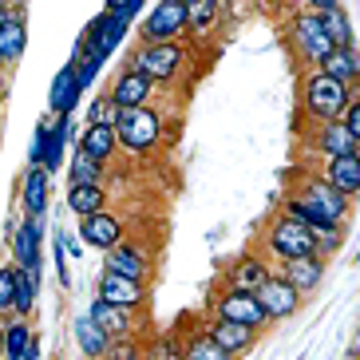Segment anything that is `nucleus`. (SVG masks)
<instances>
[{"mask_svg":"<svg viewBox=\"0 0 360 360\" xmlns=\"http://www.w3.org/2000/svg\"><path fill=\"white\" fill-rule=\"evenodd\" d=\"M356 91H360V87L340 84V79L325 75L321 68H305V72H301V107H305V115L317 119V123L340 119Z\"/></svg>","mask_w":360,"mask_h":360,"instance_id":"1","label":"nucleus"},{"mask_svg":"<svg viewBox=\"0 0 360 360\" xmlns=\"http://www.w3.org/2000/svg\"><path fill=\"white\" fill-rule=\"evenodd\" d=\"M162 123H167V115L150 103L147 107H123L115 119L119 147L131 150V155H150L162 143Z\"/></svg>","mask_w":360,"mask_h":360,"instance_id":"2","label":"nucleus"},{"mask_svg":"<svg viewBox=\"0 0 360 360\" xmlns=\"http://www.w3.org/2000/svg\"><path fill=\"white\" fill-rule=\"evenodd\" d=\"M285 40H289V52H293L305 68H321V60L333 52V40H328L325 24H321V12H309V8L289 16Z\"/></svg>","mask_w":360,"mask_h":360,"instance_id":"3","label":"nucleus"},{"mask_svg":"<svg viewBox=\"0 0 360 360\" xmlns=\"http://www.w3.org/2000/svg\"><path fill=\"white\" fill-rule=\"evenodd\" d=\"M186 44L182 40H170V44H139L135 52L127 56V68H135V72H143L147 79H155V84H170L174 75H179V68L186 64Z\"/></svg>","mask_w":360,"mask_h":360,"instance_id":"4","label":"nucleus"},{"mask_svg":"<svg viewBox=\"0 0 360 360\" xmlns=\"http://www.w3.org/2000/svg\"><path fill=\"white\" fill-rule=\"evenodd\" d=\"M265 254H274L277 262L309 257V254H317V238H313L309 226L293 222L289 214H277L274 222L265 226Z\"/></svg>","mask_w":360,"mask_h":360,"instance_id":"5","label":"nucleus"},{"mask_svg":"<svg viewBox=\"0 0 360 360\" xmlns=\"http://www.w3.org/2000/svg\"><path fill=\"white\" fill-rule=\"evenodd\" d=\"M293 194L305 202L309 210H317L328 226H345V218H349L352 198H345V194H340L325 174H305V179L293 186Z\"/></svg>","mask_w":360,"mask_h":360,"instance_id":"6","label":"nucleus"},{"mask_svg":"<svg viewBox=\"0 0 360 360\" xmlns=\"http://www.w3.org/2000/svg\"><path fill=\"white\" fill-rule=\"evenodd\" d=\"M186 36V0H159L139 20V44H170Z\"/></svg>","mask_w":360,"mask_h":360,"instance_id":"7","label":"nucleus"},{"mask_svg":"<svg viewBox=\"0 0 360 360\" xmlns=\"http://www.w3.org/2000/svg\"><path fill=\"white\" fill-rule=\"evenodd\" d=\"M214 317L245 325V328H254V333L274 325L269 313L262 309V301H257V293H242V289H222V293L214 297Z\"/></svg>","mask_w":360,"mask_h":360,"instance_id":"8","label":"nucleus"},{"mask_svg":"<svg viewBox=\"0 0 360 360\" xmlns=\"http://www.w3.org/2000/svg\"><path fill=\"white\" fill-rule=\"evenodd\" d=\"M257 301H262V309L269 313V321H289L301 309V301H305V293L293 285V281H285L281 274H269L262 281V289H257Z\"/></svg>","mask_w":360,"mask_h":360,"instance_id":"9","label":"nucleus"},{"mask_svg":"<svg viewBox=\"0 0 360 360\" xmlns=\"http://www.w3.org/2000/svg\"><path fill=\"white\" fill-rule=\"evenodd\" d=\"M40 242H44V214H28L12 230V262L40 277Z\"/></svg>","mask_w":360,"mask_h":360,"instance_id":"10","label":"nucleus"},{"mask_svg":"<svg viewBox=\"0 0 360 360\" xmlns=\"http://www.w3.org/2000/svg\"><path fill=\"white\" fill-rule=\"evenodd\" d=\"M96 297L107 301V305H119V309H143L147 305V281H135V277L103 269L96 277Z\"/></svg>","mask_w":360,"mask_h":360,"instance_id":"11","label":"nucleus"},{"mask_svg":"<svg viewBox=\"0 0 360 360\" xmlns=\"http://www.w3.org/2000/svg\"><path fill=\"white\" fill-rule=\"evenodd\" d=\"M155 91H159V84L147 79L143 72H135V68H123V72L111 79V87H107V96L115 99L119 111H123V107H147L150 99H155Z\"/></svg>","mask_w":360,"mask_h":360,"instance_id":"12","label":"nucleus"},{"mask_svg":"<svg viewBox=\"0 0 360 360\" xmlns=\"http://www.w3.org/2000/svg\"><path fill=\"white\" fill-rule=\"evenodd\" d=\"M131 16H123V12H99L96 20L87 24V32H84V44H91L96 52H103V56H115V48L123 44V36H127V28H131Z\"/></svg>","mask_w":360,"mask_h":360,"instance_id":"13","label":"nucleus"},{"mask_svg":"<svg viewBox=\"0 0 360 360\" xmlns=\"http://www.w3.org/2000/svg\"><path fill=\"white\" fill-rule=\"evenodd\" d=\"M79 242L91 245V250H111V245L123 242V222H119V214H87V218H79Z\"/></svg>","mask_w":360,"mask_h":360,"instance_id":"14","label":"nucleus"},{"mask_svg":"<svg viewBox=\"0 0 360 360\" xmlns=\"http://www.w3.org/2000/svg\"><path fill=\"white\" fill-rule=\"evenodd\" d=\"M274 274L269 265H265V257L257 254H242L233 257L230 265H226V277H222V289H242V293H257L262 289V281Z\"/></svg>","mask_w":360,"mask_h":360,"instance_id":"15","label":"nucleus"},{"mask_svg":"<svg viewBox=\"0 0 360 360\" xmlns=\"http://www.w3.org/2000/svg\"><path fill=\"white\" fill-rule=\"evenodd\" d=\"M103 269L123 274V277H135V281H147L150 277V257L143 254L135 242H119L103 254Z\"/></svg>","mask_w":360,"mask_h":360,"instance_id":"16","label":"nucleus"},{"mask_svg":"<svg viewBox=\"0 0 360 360\" xmlns=\"http://www.w3.org/2000/svg\"><path fill=\"white\" fill-rule=\"evenodd\" d=\"M87 317L96 321L111 340H131L135 337V309H119V305H107V301H91Z\"/></svg>","mask_w":360,"mask_h":360,"instance_id":"17","label":"nucleus"},{"mask_svg":"<svg viewBox=\"0 0 360 360\" xmlns=\"http://www.w3.org/2000/svg\"><path fill=\"white\" fill-rule=\"evenodd\" d=\"M79 99H84V91H79V79H75V60H68L52 79L48 107H52V115H75V103Z\"/></svg>","mask_w":360,"mask_h":360,"instance_id":"18","label":"nucleus"},{"mask_svg":"<svg viewBox=\"0 0 360 360\" xmlns=\"http://www.w3.org/2000/svg\"><path fill=\"white\" fill-rule=\"evenodd\" d=\"M210 333V340L218 345V349L226 352V356H245V352L254 349V340H257V333L254 328H245V325H233V321H218L214 317V325L206 328Z\"/></svg>","mask_w":360,"mask_h":360,"instance_id":"19","label":"nucleus"},{"mask_svg":"<svg viewBox=\"0 0 360 360\" xmlns=\"http://www.w3.org/2000/svg\"><path fill=\"white\" fill-rule=\"evenodd\" d=\"M20 202L28 214H48V202H52V174L44 167H28L20 174Z\"/></svg>","mask_w":360,"mask_h":360,"instance_id":"20","label":"nucleus"},{"mask_svg":"<svg viewBox=\"0 0 360 360\" xmlns=\"http://www.w3.org/2000/svg\"><path fill=\"white\" fill-rule=\"evenodd\" d=\"M72 135H75V119L72 115H56L52 119V131H48V143H44V162H40L52 179H56V170L64 167V155H68Z\"/></svg>","mask_w":360,"mask_h":360,"instance_id":"21","label":"nucleus"},{"mask_svg":"<svg viewBox=\"0 0 360 360\" xmlns=\"http://www.w3.org/2000/svg\"><path fill=\"white\" fill-rule=\"evenodd\" d=\"M325 257H317V254H309V257H293V262H281V277L285 281H293L301 293H313V289L325 281Z\"/></svg>","mask_w":360,"mask_h":360,"instance_id":"22","label":"nucleus"},{"mask_svg":"<svg viewBox=\"0 0 360 360\" xmlns=\"http://www.w3.org/2000/svg\"><path fill=\"white\" fill-rule=\"evenodd\" d=\"M325 179L333 182V186H337L345 198H356V194H360V150L328 159V162H325Z\"/></svg>","mask_w":360,"mask_h":360,"instance_id":"23","label":"nucleus"},{"mask_svg":"<svg viewBox=\"0 0 360 360\" xmlns=\"http://www.w3.org/2000/svg\"><path fill=\"white\" fill-rule=\"evenodd\" d=\"M75 147L84 150V155H91L96 162H111L119 155V139H115V127H99V123H87L84 131H79V143Z\"/></svg>","mask_w":360,"mask_h":360,"instance_id":"24","label":"nucleus"},{"mask_svg":"<svg viewBox=\"0 0 360 360\" xmlns=\"http://www.w3.org/2000/svg\"><path fill=\"white\" fill-rule=\"evenodd\" d=\"M313 147L325 155V159H337V155H352L356 147V139L345 131L340 119H328V123H317V135H313Z\"/></svg>","mask_w":360,"mask_h":360,"instance_id":"25","label":"nucleus"},{"mask_svg":"<svg viewBox=\"0 0 360 360\" xmlns=\"http://www.w3.org/2000/svg\"><path fill=\"white\" fill-rule=\"evenodd\" d=\"M321 72L340 79V84H349V87H360V48L356 44H352V48H333V52L321 60Z\"/></svg>","mask_w":360,"mask_h":360,"instance_id":"26","label":"nucleus"},{"mask_svg":"<svg viewBox=\"0 0 360 360\" xmlns=\"http://www.w3.org/2000/svg\"><path fill=\"white\" fill-rule=\"evenodd\" d=\"M72 337H75V345H79V352H84L87 360L107 356V352H111V345H115V340L107 337V333L91 317H75L72 321Z\"/></svg>","mask_w":360,"mask_h":360,"instance_id":"27","label":"nucleus"},{"mask_svg":"<svg viewBox=\"0 0 360 360\" xmlns=\"http://www.w3.org/2000/svg\"><path fill=\"white\" fill-rule=\"evenodd\" d=\"M24 48H28V24L16 12L4 28H0V68H16L24 60Z\"/></svg>","mask_w":360,"mask_h":360,"instance_id":"28","label":"nucleus"},{"mask_svg":"<svg viewBox=\"0 0 360 360\" xmlns=\"http://www.w3.org/2000/svg\"><path fill=\"white\" fill-rule=\"evenodd\" d=\"M68 210L79 214V218H87V214H99L107 210V191L103 182H84V186H68Z\"/></svg>","mask_w":360,"mask_h":360,"instance_id":"29","label":"nucleus"},{"mask_svg":"<svg viewBox=\"0 0 360 360\" xmlns=\"http://www.w3.org/2000/svg\"><path fill=\"white\" fill-rule=\"evenodd\" d=\"M226 0H186V32H210L222 16Z\"/></svg>","mask_w":360,"mask_h":360,"instance_id":"30","label":"nucleus"},{"mask_svg":"<svg viewBox=\"0 0 360 360\" xmlns=\"http://www.w3.org/2000/svg\"><path fill=\"white\" fill-rule=\"evenodd\" d=\"M84 182H103V162H96L91 155L75 147L72 162H68V186H84Z\"/></svg>","mask_w":360,"mask_h":360,"instance_id":"31","label":"nucleus"},{"mask_svg":"<svg viewBox=\"0 0 360 360\" xmlns=\"http://www.w3.org/2000/svg\"><path fill=\"white\" fill-rule=\"evenodd\" d=\"M321 24H325L333 48H352V24H349V12L340 8V4H337V8L321 12Z\"/></svg>","mask_w":360,"mask_h":360,"instance_id":"32","label":"nucleus"},{"mask_svg":"<svg viewBox=\"0 0 360 360\" xmlns=\"http://www.w3.org/2000/svg\"><path fill=\"white\" fill-rule=\"evenodd\" d=\"M32 340H36V333H32V325H28V317H12L8 325H4V352H8V356L20 360Z\"/></svg>","mask_w":360,"mask_h":360,"instance_id":"33","label":"nucleus"},{"mask_svg":"<svg viewBox=\"0 0 360 360\" xmlns=\"http://www.w3.org/2000/svg\"><path fill=\"white\" fill-rule=\"evenodd\" d=\"M36 289H40V277L28 274V269H20V277H16V309H12V317H32Z\"/></svg>","mask_w":360,"mask_h":360,"instance_id":"34","label":"nucleus"},{"mask_svg":"<svg viewBox=\"0 0 360 360\" xmlns=\"http://www.w3.org/2000/svg\"><path fill=\"white\" fill-rule=\"evenodd\" d=\"M179 360H233V356H226V352L214 345L210 333H194V337L186 340V349H182Z\"/></svg>","mask_w":360,"mask_h":360,"instance_id":"35","label":"nucleus"},{"mask_svg":"<svg viewBox=\"0 0 360 360\" xmlns=\"http://www.w3.org/2000/svg\"><path fill=\"white\" fill-rule=\"evenodd\" d=\"M16 277H20L16 262L0 265V317H12V309H16Z\"/></svg>","mask_w":360,"mask_h":360,"instance_id":"36","label":"nucleus"},{"mask_svg":"<svg viewBox=\"0 0 360 360\" xmlns=\"http://www.w3.org/2000/svg\"><path fill=\"white\" fill-rule=\"evenodd\" d=\"M115 119H119V107H115V99L107 96V91L87 103V123H99V127H115Z\"/></svg>","mask_w":360,"mask_h":360,"instance_id":"37","label":"nucleus"},{"mask_svg":"<svg viewBox=\"0 0 360 360\" xmlns=\"http://www.w3.org/2000/svg\"><path fill=\"white\" fill-rule=\"evenodd\" d=\"M317 238V257H328V254H337L340 242H345V226H328V230L313 233Z\"/></svg>","mask_w":360,"mask_h":360,"instance_id":"38","label":"nucleus"},{"mask_svg":"<svg viewBox=\"0 0 360 360\" xmlns=\"http://www.w3.org/2000/svg\"><path fill=\"white\" fill-rule=\"evenodd\" d=\"M52 254H56V277H60V285H72V277H68V242H64V230H56V245H52Z\"/></svg>","mask_w":360,"mask_h":360,"instance_id":"39","label":"nucleus"},{"mask_svg":"<svg viewBox=\"0 0 360 360\" xmlns=\"http://www.w3.org/2000/svg\"><path fill=\"white\" fill-rule=\"evenodd\" d=\"M340 123H345V131H349V135L356 139V147H360V91L352 96V103L345 107V115H340Z\"/></svg>","mask_w":360,"mask_h":360,"instance_id":"40","label":"nucleus"},{"mask_svg":"<svg viewBox=\"0 0 360 360\" xmlns=\"http://www.w3.org/2000/svg\"><path fill=\"white\" fill-rule=\"evenodd\" d=\"M340 0H305V8L309 12H325V8H337Z\"/></svg>","mask_w":360,"mask_h":360,"instance_id":"41","label":"nucleus"},{"mask_svg":"<svg viewBox=\"0 0 360 360\" xmlns=\"http://www.w3.org/2000/svg\"><path fill=\"white\" fill-rule=\"evenodd\" d=\"M143 4H147V0H127V4H123V16H131V20H135L139 12H143Z\"/></svg>","mask_w":360,"mask_h":360,"instance_id":"42","label":"nucleus"},{"mask_svg":"<svg viewBox=\"0 0 360 360\" xmlns=\"http://www.w3.org/2000/svg\"><path fill=\"white\" fill-rule=\"evenodd\" d=\"M64 242H68V254L72 257H84V242H79V238H68L64 233Z\"/></svg>","mask_w":360,"mask_h":360,"instance_id":"43","label":"nucleus"},{"mask_svg":"<svg viewBox=\"0 0 360 360\" xmlns=\"http://www.w3.org/2000/svg\"><path fill=\"white\" fill-rule=\"evenodd\" d=\"M20 360H40V340H32L28 349H24V356Z\"/></svg>","mask_w":360,"mask_h":360,"instance_id":"44","label":"nucleus"},{"mask_svg":"<svg viewBox=\"0 0 360 360\" xmlns=\"http://www.w3.org/2000/svg\"><path fill=\"white\" fill-rule=\"evenodd\" d=\"M12 16H16V8H12V4H0V28H4V24H8Z\"/></svg>","mask_w":360,"mask_h":360,"instance_id":"45","label":"nucleus"},{"mask_svg":"<svg viewBox=\"0 0 360 360\" xmlns=\"http://www.w3.org/2000/svg\"><path fill=\"white\" fill-rule=\"evenodd\" d=\"M8 356V352H4V325H0V360Z\"/></svg>","mask_w":360,"mask_h":360,"instance_id":"46","label":"nucleus"},{"mask_svg":"<svg viewBox=\"0 0 360 360\" xmlns=\"http://www.w3.org/2000/svg\"><path fill=\"white\" fill-rule=\"evenodd\" d=\"M0 4H12V8H16V4H20V0H0Z\"/></svg>","mask_w":360,"mask_h":360,"instance_id":"47","label":"nucleus"},{"mask_svg":"<svg viewBox=\"0 0 360 360\" xmlns=\"http://www.w3.org/2000/svg\"><path fill=\"white\" fill-rule=\"evenodd\" d=\"M0 103H4V84H0Z\"/></svg>","mask_w":360,"mask_h":360,"instance_id":"48","label":"nucleus"},{"mask_svg":"<svg viewBox=\"0 0 360 360\" xmlns=\"http://www.w3.org/2000/svg\"><path fill=\"white\" fill-rule=\"evenodd\" d=\"M139 360H159V356H139Z\"/></svg>","mask_w":360,"mask_h":360,"instance_id":"49","label":"nucleus"},{"mask_svg":"<svg viewBox=\"0 0 360 360\" xmlns=\"http://www.w3.org/2000/svg\"><path fill=\"white\" fill-rule=\"evenodd\" d=\"M356 262H360V250H356Z\"/></svg>","mask_w":360,"mask_h":360,"instance_id":"50","label":"nucleus"},{"mask_svg":"<svg viewBox=\"0 0 360 360\" xmlns=\"http://www.w3.org/2000/svg\"><path fill=\"white\" fill-rule=\"evenodd\" d=\"M4 360H16V356H4Z\"/></svg>","mask_w":360,"mask_h":360,"instance_id":"51","label":"nucleus"},{"mask_svg":"<svg viewBox=\"0 0 360 360\" xmlns=\"http://www.w3.org/2000/svg\"><path fill=\"white\" fill-rule=\"evenodd\" d=\"M99 360H111V356H99Z\"/></svg>","mask_w":360,"mask_h":360,"instance_id":"52","label":"nucleus"}]
</instances>
